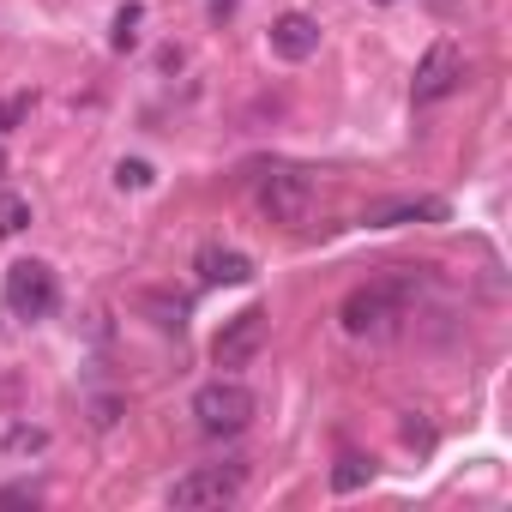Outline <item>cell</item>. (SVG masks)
<instances>
[{
	"mask_svg": "<svg viewBox=\"0 0 512 512\" xmlns=\"http://www.w3.org/2000/svg\"><path fill=\"white\" fill-rule=\"evenodd\" d=\"M410 284H416L410 266H398V278H380V284L350 290L344 308H338L344 332H350V338H392L398 320H404V296H410Z\"/></svg>",
	"mask_w": 512,
	"mask_h": 512,
	"instance_id": "6da1fadb",
	"label": "cell"
},
{
	"mask_svg": "<svg viewBox=\"0 0 512 512\" xmlns=\"http://www.w3.org/2000/svg\"><path fill=\"white\" fill-rule=\"evenodd\" d=\"M314 175L302 163H260V175H253V205H260L272 223L284 229H302L308 211H314Z\"/></svg>",
	"mask_w": 512,
	"mask_h": 512,
	"instance_id": "7a4b0ae2",
	"label": "cell"
},
{
	"mask_svg": "<svg viewBox=\"0 0 512 512\" xmlns=\"http://www.w3.org/2000/svg\"><path fill=\"white\" fill-rule=\"evenodd\" d=\"M253 416H260V398H253L241 380H205V386L193 392V422H199V434H211V440L247 434Z\"/></svg>",
	"mask_w": 512,
	"mask_h": 512,
	"instance_id": "3957f363",
	"label": "cell"
},
{
	"mask_svg": "<svg viewBox=\"0 0 512 512\" xmlns=\"http://www.w3.org/2000/svg\"><path fill=\"white\" fill-rule=\"evenodd\" d=\"M247 488V464H193L187 476L169 482V506L199 512V506H235Z\"/></svg>",
	"mask_w": 512,
	"mask_h": 512,
	"instance_id": "277c9868",
	"label": "cell"
},
{
	"mask_svg": "<svg viewBox=\"0 0 512 512\" xmlns=\"http://www.w3.org/2000/svg\"><path fill=\"white\" fill-rule=\"evenodd\" d=\"M0 296H7V308L19 314V320H43L49 308H55V272L43 266V260H19V266H7V284H0Z\"/></svg>",
	"mask_w": 512,
	"mask_h": 512,
	"instance_id": "5b68a950",
	"label": "cell"
},
{
	"mask_svg": "<svg viewBox=\"0 0 512 512\" xmlns=\"http://www.w3.org/2000/svg\"><path fill=\"white\" fill-rule=\"evenodd\" d=\"M464 85V55H458V43H428V55H422V67H416V79H410V103H440V97H452Z\"/></svg>",
	"mask_w": 512,
	"mask_h": 512,
	"instance_id": "8992f818",
	"label": "cell"
},
{
	"mask_svg": "<svg viewBox=\"0 0 512 512\" xmlns=\"http://www.w3.org/2000/svg\"><path fill=\"white\" fill-rule=\"evenodd\" d=\"M266 344V308H247V314H235L223 332H217V344H211V362L217 368H241L253 350Z\"/></svg>",
	"mask_w": 512,
	"mask_h": 512,
	"instance_id": "52a82bcc",
	"label": "cell"
},
{
	"mask_svg": "<svg viewBox=\"0 0 512 512\" xmlns=\"http://www.w3.org/2000/svg\"><path fill=\"white\" fill-rule=\"evenodd\" d=\"M193 272L205 284H253V260H247L241 247H223V241H205L193 253Z\"/></svg>",
	"mask_w": 512,
	"mask_h": 512,
	"instance_id": "ba28073f",
	"label": "cell"
},
{
	"mask_svg": "<svg viewBox=\"0 0 512 512\" xmlns=\"http://www.w3.org/2000/svg\"><path fill=\"white\" fill-rule=\"evenodd\" d=\"M272 55H284V61L320 55V25H314L308 13H284V19L272 25Z\"/></svg>",
	"mask_w": 512,
	"mask_h": 512,
	"instance_id": "9c48e42d",
	"label": "cell"
},
{
	"mask_svg": "<svg viewBox=\"0 0 512 512\" xmlns=\"http://www.w3.org/2000/svg\"><path fill=\"white\" fill-rule=\"evenodd\" d=\"M368 223H374V229H398V223H446V205H440V199H398V205H380Z\"/></svg>",
	"mask_w": 512,
	"mask_h": 512,
	"instance_id": "30bf717a",
	"label": "cell"
},
{
	"mask_svg": "<svg viewBox=\"0 0 512 512\" xmlns=\"http://www.w3.org/2000/svg\"><path fill=\"white\" fill-rule=\"evenodd\" d=\"M139 308L151 314V326H163V332H181L187 326V302H169V296H139Z\"/></svg>",
	"mask_w": 512,
	"mask_h": 512,
	"instance_id": "8fae6325",
	"label": "cell"
},
{
	"mask_svg": "<svg viewBox=\"0 0 512 512\" xmlns=\"http://www.w3.org/2000/svg\"><path fill=\"white\" fill-rule=\"evenodd\" d=\"M368 476H374V464H368L362 452H344V458H338V470H332V488H338V494H350V488H362Z\"/></svg>",
	"mask_w": 512,
	"mask_h": 512,
	"instance_id": "7c38bea8",
	"label": "cell"
},
{
	"mask_svg": "<svg viewBox=\"0 0 512 512\" xmlns=\"http://www.w3.org/2000/svg\"><path fill=\"white\" fill-rule=\"evenodd\" d=\"M43 446H49V428H31V422H13V428H7V452H13V458L43 452Z\"/></svg>",
	"mask_w": 512,
	"mask_h": 512,
	"instance_id": "4fadbf2b",
	"label": "cell"
},
{
	"mask_svg": "<svg viewBox=\"0 0 512 512\" xmlns=\"http://www.w3.org/2000/svg\"><path fill=\"white\" fill-rule=\"evenodd\" d=\"M31 223V199H19V193H0V235H19Z\"/></svg>",
	"mask_w": 512,
	"mask_h": 512,
	"instance_id": "5bb4252c",
	"label": "cell"
},
{
	"mask_svg": "<svg viewBox=\"0 0 512 512\" xmlns=\"http://www.w3.org/2000/svg\"><path fill=\"white\" fill-rule=\"evenodd\" d=\"M139 19H145V7H121V13H115V37H109V43H115V49H133V43H139Z\"/></svg>",
	"mask_w": 512,
	"mask_h": 512,
	"instance_id": "9a60e30c",
	"label": "cell"
},
{
	"mask_svg": "<svg viewBox=\"0 0 512 512\" xmlns=\"http://www.w3.org/2000/svg\"><path fill=\"white\" fill-rule=\"evenodd\" d=\"M115 187H151V163H139V157L121 163V169H115Z\"/></svg>",
	"mask_w": 512,
	"mask_h": 512,
	"instance_id": "2e32d148",
	"label": "cell"
},
{
	"mask_svg": "<svg viewBox=\"0 0 512 512\" xmlns=\"http://www.w3.org/2000/svg\"><path fill=\"white\" fill-rule=\"evenodd\" d=\"M0 506H25V512H31L37 494H31V488H0Z\"/></svg>",
	"mask_w": 512,
	"mask_h": 512,
	"instance_id": "e0dca14e",
	"label": "cell"
},
{
	"mask_svg": "<svg viewBox=\"0 0 512 512\" xmlns=\"http://www.w3.org/2000/svg\"><path fill=\"white\" fill-rule=\"evenodd\" d=\"M115 410H121L115 398H97V416H91V422H97V428H115Z\"/></svg>",
	"mask_w": 512,
	"mask_h": 512,
	"instance_id": "ac0fdd59",
	"label": "cell"
},
{
	"mask_svg": "<svg viewBox=\"0 0 512 512\" xmlns=\"http://www.w3.org/2000/svg\"><path fill=\"white\" fill-rule=\"evenodd\" d=\"M0 175H7V151H0Z\"/></svg>",
	"mask_w": 512,
	"mask_h": 512,
	"instance_id": "d6986e66",
	"label": "cell"
},
{
	"mask_svg": "<svg viewBox=\"0 0 512 512\" xmlns=\"http://www.w3.org/2000/svg\"><path fill=\"white\" fill-rule=\"evenodd\" d=\"M374 7H392V0H374Z\"/></svg>",
	"mask_w": 512,
	"mask_h": 512,
	"instance_id": "ffe728a7",
	"label": "cell"
}]
</instances>
